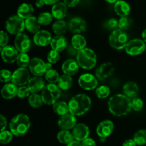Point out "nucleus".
<instances>
[{
	"label": "nucleus",
	"mask_w": 146,
	"mask_h": 146,
	"mask_svg": "<svg viewBox=\"0 0 146 146\" xmlns=\"http://www.w3.org/2000/svg\"><path fill=\"white\" fill-rule=\"evenodd\" d=\"M108 110L115 116H123L128 115L132 109L131 99L125 94H116L112 96L108 102Z\"/></svg>",
	"instance_id": "nucleus-1"
},
{
	"label": "nucleus",
	"mask_w": 146,
	"mask_h": 146,
	"mask_svg": "<svg viewBox=\"0 0 146 146\" xmlns=\"http://www.w3.org/2000/svg\"><path fill=\"white\" fill-rule=\"evenodd\" d=\"M91 107V100L85 94H78L73 97L68 102L69 113L75 116L86 113Z\"/></svg>",
	"instance_id": "nucleus-2"
},
{
	"label": "nucleus",
	"mask_w": 146,
	"mask_h": 146,
	"mask_svg": "<svg viewBox=\"0 0 146 146\" xmlns=\"http://www.w3.org/2000/svg\"><path fill=\"white\" fill-rule=\"evenodd\" d=\"M31 126L30 118L25 114H18L14 116L9 123L10 131L15 136H23L28 132Z\"/></svg>",
	"instance_id": "nucleus-3"
},
{
	"label": "nucleus",
	"mask_w": 146,
	"mask_h": 146,
	"mask_svg": "<svg viewBox=\"0 0 146 146\" xmlns=\"http://www.w3.org/2000/svg\"><path fill=\"white\" fill-rule=\"evenodd\" d=\"M76 61L84 70H91L96 64V54L93 50L86 47L77 52Z\"/></svg>",
	"instance_id": "nucleus-4"
},
{
	"label": "nucleus",
	"mask_w": 146,
	"mask_h": 146,
	"mask_svg": "<svg viewBox=\"0 0 146 146\" xmlns=\"http://www.w3.org/2000/svg\"><path fill=\"white\" fill-rule=\"evenodd\" d=\"M61 94V90L58 85L53 83L46 84L41 91V97L44 104L51 105L56 102Z\"/></svg>",
	"instance_id": "nucleus-5"
},
{
	"label": "nucleus",
	"mask_w": 146,
	"mask_h": 146,
	"mask_svg": "<svg viewBox=\"0 0 146 146\" xmlns=\"http://www.w3.org/2000/svg\"><path fill=\"white\" fill-rule=\"evenodd\" d=\"M128 42V34L121 29L113 30L109 37L110 44L115 50H123L125 48Z\"/></svg>",
	"instance_id": "nucleus-6"
},
{
	"label": "nucleus",
	"mask_w": 146,
	"mask_h": 146,
	"mask_svg": "<svg viewBox=\"0 0 146 146\" xmlns=\"http://www.w3.org/2000/svg\"><path fill=\"white\" fill-rule=\"evenodd\" d=\"M25 28V21L18 15L11 16L6 21V29L11 34H21Z\"/></svg>",
	"instance_id": "nucleus-7"
},
{
	"label": "nucleus",
	"mask_w": 146,
	"mask_h": 146,
	"mask_svg": "<svg viewBox=\"0 0 146 146\" xmlns=\"http://www.w3.org/2000/svg\"><path fill=\"white\" fill-rule=\"evenodd\" d=\"M146 44L145 42L141 39H133L128 42L125 47L127 54L131 56H136L142 54L145 50Z\"/></svg>",
	"instance_id": "nucleus-8"
},
{
	"label": "nucleus",
	"mask_w": 146,
	"mask_h": 146,
	"mask_svg": "<svg viewBox=\"0 0 146 146\" xmlns=\"http://www.w3.org/2000/svg\"><path fill=\"white\" fill-rule=\"evenodd\" d=\"M30 80V74L27 68L19 67L13 72L11 82L17 86H24L28 84Z\"/></svg>",
	"instance_id": "nucleus-9"
},
{
	"label": "nucleus",
	"mask_w": 146,
	"mask_h": 146,
	"mask_svg": "<svg viewBox=\"0 0 146 146\" xmlns=\"http://www.w3.org/2000/svg\"><path fill=\"white\" fill-rule=\"evenodd\" d=\"M31 42L29 37L24 33L16 35L14 40V47L19 53H27L31 49Z\"/></svg>",
	"instance_id": "nucleus-10"
},
{
	"label": "nucleus",
	"mask_w": 146,
	"mask_h": 146,
	"mask_svg": "<svg viewBox=\"0 0 146 146\" xmlns=\"http://www.w3.org/2000/svg\"><path fill=\"white\" fill-rule=\"evenodd\" d=\"M78 84L81 88L86 90H92L97 87V77L89 73L81 74L78 78Z\"/></svg>",
	"instance_id": "nucleus-11"
},
{
	"label": "nucleus",
	"mask_w": 146,
	"mask_h": 146,
	"mask_svg": "<svg viewBox=\"0 0 146 146\" xmlns=\"http://www.w3.org/2000/svg\"><path fill=\"white\" fill-rule=\"evenodd\" d=\"M30 72L35 76L41 77L45 74L46 72V63L44 60L38 57H34L31 60L29 65Z\"/></svg>",
	"instance_id": "nucleus-12"
},
{
	"label": "nucleus",
	"mask_w": 146,
	"mask_h": 146,
	"mask_svg": "<svg viewBox=\"0 0 146 146\" xmlns=\"http://www.w3.org/2000/svg\"><path fill=\"white\" fill-rule=\"evenodd\" d=\"M115 67L111 62H105L101 64L96 70V77L100 80H106L113 74Z\"/></svg>",
	"instance_id": "nucleus-13"
},
{
	"label": "nucleus",
	"mask_w": 146,
	"mask_h": 146,
	"mask_svg": "<svg viewBox=\"0 0 146 146\" xmlns=\"http://www.w3.org/2000/svg\"><path fill=\"white\" fill-rule=\"evenodd\" d=\"M19 55V52L15 47L7 45L1 48V57L4 62L9 64L17 61Z\"/></svg>",
	"instance_id": "nucleus-14"
},
{
	"label": "nucleus",
	"mask_w": 146,
	"mask_h": 146,
	"mask_svg": "<svg viewBox=\"0 0 146 146\" xmlns=\"http://www.w3.org/2000/svg\"><path fill=\"white\" fill-rule=\"evenodd\" d=\"M68 29L74 34H81L86 29V23L81 17H74L69 21L68 24Z\"/></svg>",
	"instance_id": "nucleus-15"
},
{
	"label": "nucleus",
	"mask_w": 146,
	"mask_h": 146,
	"mask_svg": "<svg viewBox=\"0 0 146 146\" xmlns=\"http://www.w3.org/2000/svg\"><path fill=\"white\" fill-rule=\"evenodd\" d=\"M76 124V116L71 113H68L61 116L58 121V125L61 130H71L74 128Z\"/></svg>",
	"instance_id": "nucleus-16"
},
{
	"label": "nucleus",
	"mask_w": 146,
	"mask_h": 146,
	"mask_svg": "<svg viewBox=\"0 0 146 146\" xmlns=\"http://www.w3.org/2000/svg\"><path fill=\"white\" fill-rule=\"evenodd\" d=\"M33 40L37 46L46 47L48 44H51V42L52 40V36L48 31L40 30L34 34Z\"/></svg>",
	"instance_id": "nucleus-17"
},
{
	"label": "nucleus",
	"mask_w": 146,
	"mask_h": 146,
	"mask_svg": "<svg viewBox=\"0 0 146 146\" xmlns=\"http://www.w3.org/2000/svg\"><path fill=\"white\" fill-rule=\"evenodd\" d=\"M113 123L110 120H105L101 121L98 125L96 133L100 137H107L113 133Z\"/></svg>",
	"instance_id": "nucleus-18"
},
{
	"label": "nucleus",
	"mask_w": 146,
	"mask_h": 146,
	"mask_svg": "<svg viewBox=\"0 0 146 146\" xmlns=\"http://www.w3.org/2000/svg\"><path fill=\"white\" fill-rule=\"evenodd\" d=\"M72 133L74 139L79 142H82L89 135V128L88 126L84 123H78L72 129Z\"/></svg>",
	"instance_id": "nucleus-19"
},
{
	"label": "nucleus",
	"mask_w": 146,
	"mask_h": 146,
	"mask_svg": "<svg viewBox=\"0 0 146 146\" xmlns=\"http://www.w3.org/2000/svg\"><path fill=\"white\" fill-rule=\"evenodd\" d=\"M45 81L41 77L35 76V77L30 78L27 87L29 89L31 93H38L44 90L45 87Z\"/></svg>",
	"instance_id": "nucleus-20"
},
{
	"label": "nucleus",
	"mask_w": 146,
	"mask_h": 146,
	"mask_svg": "<svg viewBox=\"0 0 146 146\" xmlns=\"http://www.w3.org/2000/svg\"><path fill=\"white\" fill-rule=\"evenodd\" d=\"M79 67L80 66L78 65L77 61L73 59H68L63 63L61 70L65 74L72 76L78 72Z\"/></svg>",
	"instance_id": "nucleus-21"
},
{
	"label": "nucleus",
	"mask_w": 146,
	"mask_h": 146,
	"mask_svg": "<svg viewBox=\"0 0 146 146\" xmlns=\"http://www.w3.org/2000/svg\"><path fill=\"white\" fill-rule=\"evenodd\" d=\"M67 7L64 1H58V3L53 5L51 9V14L54 18L56 19H62L63 18L66 16L67 14Z\"/></svg>",
	"instance_id": "nucleus-22"
},
{
	"label": "nucleus",
	"mask_w": 146,
	"mask_h": 146,
	"mask_svg": "<svg viewBox=\"0 0 146 146\" xmlns=\"http://www.w3.org/2000/svg\"><path fill=\"white\" fill-rule=\"evenodd\" d=\"M67 44H68V41L64 36L56 35L52 38L50 45L52 50L60 52L66 48Z\"/></svg>",
	"instance_id": "nucleus-23"
},
{
	"label": "nucleus",
	"mask_w": 146,
	"mask_h": 146,
	"mask_svg": "<svg viewBox=\"0 0 146 146\" xmlns=\"http://www.w3.org/2000/svg\"><path fill=\"white\" fill-rule=\"evenodd\" d=\"M114 11L121 17H128L131 13V7L126 1L119 0L114 4Z\"/></svg>",
	"instance_id": "nucleus-24"
},
{
	"label": "nucleus",
	"mask_w": 146,
	"mask_h": 146,
	"mask_svg": "<svg viewBox=\"0 0 146 146\" xmlns=\"http://www.w3.org/2000/svg\"><path fill=\"white\" fill-rule=\"evenodd\" d=\"M18 88L16 84L14 83H7L1 88V94L3 98L6 100H10L14 98L17 95Z\"/></svg>",
	"instance_id": "nucleus-25"
},
{
	"label": "nucleus",
	"mask_w": 146,
	"mask_h": 146,
	"mask_svg": "<svg viewBox=\"0 0 146 146\" xmlns=\"http://www.w3.org/2000/svg\"><path fill=\"white\" fill-rule=\"evenodd\" d=\"M123 91L125 96L129 97L130 99H133L138 97V92H139V87L135 82H128L123 85Z\"/></svg>",
	"instance_id": "nucleus-26"
},
{
	"label": "nucleus",
	"mask_w": 146,
	"mask_h": 146,
	"mask_svg": "<svg viewBox=\"0 0 146 146\" xmlns=\"http://www.w3.org/2000/svg\"><path fill=\"white\" fill-rule=\"evenodd\" d=\"M34 11V7L31 4L23 3L17 9V15L23 19H27L32 17Z\"/></svg>",
	"instance_id": "nucleus-27"
},
{
	"label": "nucleus",
	"mask_w": 146,
	"mask_h": 146,
	"mask_svg": "<svg viewBox=\"0 0 146 146\" xmlns=\"http://www.w3.org/2000/svg\"><path fill=\"white\" fill-rule=\"evenodd\" d=\"M41 24L38 22V18L35 17H31L25 19V27L31 33H36L40 31Z\"/></svg>",
	"instance_id": "nucleus-28"
},
{
	"label": "nucleus",
	"mask_w": 146,
	"mask_h": 146,
	"mask_svg": "<svg viewBox=\"0 0 146 146\" xmlns=\"http://www.w3.org/2000/svg\"><path fill=\"white\" fill-rule=\"evenodd\" d=\"M86 44L87 42L85 37L81 35V34H74L71 39V44H72L73 47L78 51L86 48Z\"/></svg>",
	"instance_id": "nucleus-29"
},
{
	"label": "nucleus",
	"mask_w": 146,
	"mask_h": 146,
	"mask_svg": "<svg viewBox=\"0 0 146 146\" xmlns=\"http://www.w3.org/2000/svg\"><path fill=\"white\" fill-rule=\"evenodd\" d=\"M53 110L54 113L60 116L69 113L68 104H67L65 101H57L53 104Z\"/></svg>",
	"instance_id": "nucleus-30"
},
{
	"label": "nucleus",
	"mask_w": 146,
	"mask_h": 146,
	"mask_svg": "<svg viewBox=\"0 0 146 146\" xmlns=\"http://www.w3.org/2000/svg\"><path fill=\"white\" fill-rule=\"evenodd\" d=\"M58 85L61 90H69L73 85V79L71 76L65 74L61 75L58 82Z\"/></svg>",
	"instance_id": "nucleus-31"
},
{
	"label": "nucleus",
	"mask_w": 146,
	"mask_h": 146,
	"mask_svg": "<svg viewBox=\"0 0 146 146\" xmlns=\"http://www.w3.org/2000/svg\"><path fill=\"white\" fill-rule=\"evenodd\" d=\"M57 139L62 144H69L74 140V137L73 133L67 130H62L57 135Z\"/></svg>",
	"instance_id": "nucleus-32"
},
{
	"label": "nucleus",
	"mask_w": 146,
	"mask_h": 146,
	"mask_svg": "<svg viewBox=\"0 0 146 146\" xmlns=\"http://www.w3.org/2000/svg\"><path fill=\"white\" fill-rule=\"evenodd\" d=\"M67 28H68V25H67L66 22L62 19L57 20L54 23L52 26L53 31L56 35H63L64 34H65Z\"/></svg>",
	"instance_id": "nucleus-33"
},
{
	"label": "nucleus",
	"mask_w": 146,
	"mask_h": 146,
	"mask_svg": "<svg viewBox=\"0 0 146 146\" xmlns=\"http://www.w3.org/2000/svg\"><path fill=\"white\" fill-rule=\"evenodd\" d=\"M28 102L29 104L34 108H38L44 103L42 97L38 93H31L28 97Z\"/></svg>",
	"instance_id": "nucleus-34"
},
{
	"label": "nucleus",
	"mask_w": 146,
	"mask_h": 146,
	"mask_svg": "<svg viewBox=\"0 0 146 146\" xmlns=\"http://www.w3.org/2000/svg\"><path fill=\"white\" fill-rule=\"evenodd\" d=\"M44 77H45L46 80L47 82H48V83L56 84V83L58 82L61 76H59V74H58V72L56 70L51 69V70L46 72L45 74H44Z\"/></svg>",
	"instance_id": "nucleus-35"
},
{
	"label": "nucleus",
	"mask_w": 146,
	"mask_h": 146,
	"mask_svg": "<svg viewBox=\"0 0 146 146\" xmlns=\"http://www.w3.org/2000/svg\"><path fill=\"white\" fill-rule=\"evenodd\" d=\"M30 62H31V60L29 58V56L27 53H19L16 62L19 67L26 68L27 66L29 65Z\"/></svg>",
	"instance_id": "nucleus-36"
},
{
	"label": "nucleus",
	"mask_w": 146,
	"mask_h": 146,
	"mask_svg": "<svg viewBox=\"0 0 146 146\" xmlns=\"http://www.w3.org/2000/svg\"><path fill=\"white\" fill-rule=\"evenodd\" d=\"M134 141L138 145H144L146 144V130H139L135 133Z\"/></svg>",
	"instance_id": "nucleus-37"
},
{
	"label": "nucleus",
	"mask_w": 146,
	"mask_h": 146,
	"mask_svg": "<svg viewBox=\"0 0 146 146\" xmlns=\"http://www.w3.org/2000/svg\"><path fill=\"white\" fill-rule=\"evenodd\" d=\"M53 15L49 12H42L39 14L38 17V22L41 25H48L53 20Z\"/></svg>",
	"instance_id": "nucleus-38"
},
{
	"label": "nucleus",
	"mask_w": 146,
	"mask_h": 146,
	"mask_svg": "<svg viewBox=\"0 0 146 146\" xmlns=\"http://www.w3.org/2000/svg\"><path fill=\"white\" fill-rule=\"evenodd\" d=\"M111 90L108 86L101 85L96 90V94L100 99H105L109 96Z\"/></svg>",
	"instance_id": "nucleus-39"
},
{
	"label": "nucleus",
	"mask_w": 146,
	"mask_h": 146,
	"mask_svg": "<svg viewBox=\"0 0 146 146\" xmlns=\"http://www.w3.org/2000/svg\"><path fill=\"white\" fill-rule=\"evenodd\" d=\"M132 19H131L130 18H128V17H121L120 19L118 20V29H121L125 30L128 29L131 27V24H132Z\"/></svg>",
	"instance_id": "nucleus-40"
},
{
	"label": "nucleus",
	"mask_w": 146,
	"mask_h": 146,
	"mask_svg": "<svg viewBox=\"0 0 146 146\" xmlns=\"http://www.w3.org/2000/svg\"><path fill=\"white\" fill-rule=\"evenodd\" d=\"M13 133L9 130H3L0 133V142L1 144H7L12 140Z\"/></svg>",
	"instance_id": "nucleus-41"
},
{
	"label": "nucleus",
	"mask_w": 146,
	"mask_h": 146,
	"mask_svg": "<svg viewBox=\"0 0 146 146\" xmlns=\"http://www.w3.org/2000/svg\"><path fill=\"white\" fill-rule=\"evenodd\" d=\"M12 74L9 70L3 69L0 72V80L1 82H9L12 80Z\"/></svg>",
	"instance_id": "nucleus-42"
},
{
	"label": "nucleus",
	"mask_w": 146,
	"mask_h": 146,
	"mask_svg": "<svg viewBox=\"0 0 146 146\" xmlns=\"http://www.w3.org/2000/svg\"><path fill=\"white\" fill-rule=\"evenodd\" d=\"M59 59L60 54L58 52L52 50L48 53L47 60H48V62L51 63V64H55V63H56L59 60Z\"/></svg>",
	"instance_id": "nucleus-43"
},
{
	"label": "nucleus",
	"mask_w": 146,
	"mask_h": 146,
	"mask_svg": "<svg viewBox=\"0 0 146 146\" xmlns=\"http://www.w3.org/2000/svg\"><path fill=\"white\" fill-rule=\"evenodd\" d=\"M131 105L132 109H133L135 111H141L143 108V102L139 97H135L131 100Z\"/></svg>",
	"instance_id": "nucleus-44"
},
{
	"label": "nucleus",
	"mask_w": 146,
	"mask_h": 146,
	"mask_svg": "<svg viewBox=\"0 0 146 146\" xmlns=\"http://www.w3.org/2000/svg\"><path fill=\"white\" fill-rule=\"evenodd\" d=\"M30 90L28 87L26 86H20L18 88V92H17V96L19 98H25V97H29L30 95Z\"/></svg>",
	"instance_id": "nucleus-45"
},
{
	"label": "nucleus",
	"mask_w": 146,
	"mask_h": 146,
	"mask_svg": "<svg viewBox=\"0 0 146 146\" xmlns=\"http://www.w3.org/2000/svg\"><path fill=\"white\" fill-rule=\"evenodd\" d=\"M118 26V20L115 18H111L106 21L105 23V27L108 29H116V27Z\"/></svg>",
	"instance_id": "nucleus-46"
},
{
	"label": "nucleus",
	"mask_w": 146,
	"mask_h": 146,
	"mask_svg": "<svg viewBox=\"0 0 146 146\" xmlns=\"http://www.w3.org/2000/svg\"><path fill=\"white\" fill-rule=\"evenodd\" d=\"M0 46L1 47H5V46L7 45L8 44V42H9V37H8V34L5 32L4 31H1V34H0Z\"/></svg>",
	"instance_id": "nucleus-47"
},
{
	"label": "nucleus",
	"mask_w": 146,
	"mask_h": 146,
	"mask_svg": "<svg viewBox=\"0 0 146 146\" xmlns=\"http://www.w3.org/2000/svg\"><path fill=\"white\" fill-rule=\"evenodd\" d=\"M81 143L83 146H96L95 140L91 137H87L86 139L83 140Z\"/></svg>",
	"instance_id": "nucleus-48"
},
{
	"label": "nucleus",
	"mask_w": 146,
	"mask_h": 146,
	"mask_svg": "<svg viewBox=\"0 0 146 146\" xmlns=\"http://www.w3.org/2000/svg\"><path fill=\"white\" fill-rule=\"evenodd\" d=\"M80 0H64V2L68 7H74L78 4Z\"/></svg>",
	"instance_id": "nucleus-49"
},
{
	"label": "nucleus",
	"mask_w": 146,
	"mask_h": 146,
	"mask_svg": "<svg viewBox=\"0 0 146 146\" xmlns=\"http://www.w3.org/2000/svg\"><path fill=\"white\" fill-rule=\"evenodd\" d=\"M0 122H1V131H3L6 129L7 125V119L3 115H0Z\"/></svg>",
	"instance_id": "nucleus-50"
},
{
	"label": "nucleus",
	"mask_w": 146,
	"mask_h": 146,
	"mask_svg": "<svg viewBox=\"0 0 146 146\" xmlns=\"http://www.w3.org/2000/svg\"><path fill=\"white\" fill-rule=\"evenodd\" d=\"M137 144L133 139H128L123 143V146H136Z\"/></svg>",
	"instance_id": "nucleus-51"
},
{
	"label": "nucleus",
	"mask_w": 146,
	"mask_h": 146,
	"mask_svg": "<svg viewBox=\"0 0 146 146\" xmlns=\"http://www.w3.org/2000/svg\"><path fill=\"white\" fill-rule=\"evenodd\" d=\"M66 146H83L82 143L81 142L78 141V140H73L71 143H70L69 144L67 145Z\"/></svg>",
	"instance_id": "nucleus-52"
},
{
	"label": "nucleus",
	"mask_w": 146,
	"mask_h": 146,
	"mask_svg": "<svg viewBox=\"0 0 146 146\" xmlns=\"http://www.w3.org/2000/svg\"><path fill=\"white\" fill-rule=\"evenodd\" d=\"M44 4H46L44 0H36L35 2L36 7H38V8H41L42 7H44Z\"/></svg>",
	"instance_id": "nucleus-53"
},
{
	"label": "nucleus",
	"mask_w": 146,
	"mask_h": 146,
	"mask_svg": "<svg viewBox=\"0 0 146 146\" xmlns=\"http://www.w3.org/2000/svg\"><path fill=\"white\" fill-rule=\"evenodd\" d=\"M44 1L47 5H54L55 4L58 3L59 0H44Z\"/></svg>",
	"instance_id": "nucleus-54"
},
{
	"label": "nucleus",
	"mask_w": 146,
	"mask_h": 146,
	"mask_svg": "<svg viewBox=\"0 0 146 146\" xmlns=\"http://www.w3.org/2000/svg\"><path fill=\"white\" fill-rule=\"evenodd\" d=\"M52 64H53L48 62L46 63V71H48V70L52 69Z\"/></svg>",
	"instance_id": "nucleus-55"
},
{
	"label": "nucleus",
	"mask_w": 146,
	"mask_h": 146,
	"mask_svg": "<svg viewBox=\"0 0 146 146\" xmlns=\"http://www.w3.org/2000/svg\"><path fill=\"white\" fill-rule=\"evenodd\" d=\"M142 39L145 42H146V29L142 32Z\"/></svg>",
	"instance_id": "nucleus-56"
},
{
	"label": "nucleus",
	"mask_w": 146,
	"mask_h": 146,
	"mask_svg": "<svg viewBox=\"0 0 146 146\" xmlns=\"http://www.w3.org/2000/svg\"><path fill=\"white\" fill-rule=\"evenodd\" d=\"M106 2L108 3H110V4H115V3H116L117 1H119V0H105Z\"/></svg>",
	"instance_id": "nucleus-57"
},
{
	"label": "nucleus",
	"mask_w": 146,
	"mask_h": 146,
	"mask_svg": "<svg viewBox=\"0 0 146 146\" xmlns=\"http://www.w3.org/2000/svg\"><path fill=\"white\" fill-rule=\"evenodd\" d=\"M106 139V137H100V140H101V142H105Z\"/></svg>",
	"instance_id": "nucleus-58"
},
{
	"label": "nucleus",
	"mask_w": 146,
	"mask_h": 146,
	"mask_svg": "<svg viewBox=\"0 0 146 146\" xmlns=\"http://www.w3.org/2000/svg\"><path fill=\"white\" fill-rule=\"evenodd\" d=\"M145 51H146V48H145Z\"/></svg>",
	"instance_id": "nucleus-59"
}]
</instances>
